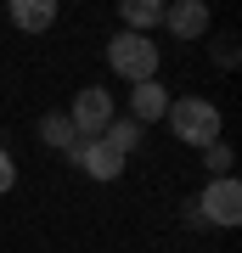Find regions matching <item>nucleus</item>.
<instances>
[{
	"instance_id": "obj_8",
	"label": "nucleus",
	"mask_w": 242,
	"mask_h": 253,
	"mask_svg": "<svg viewBox=\"0 0 242 253\" xmlns=\"http://www.w3.org/2000/svg\"><path fill=\"white\" fill-rule=\"evenodd\" d=\"M6 17L23 28V34H45V28L56 23V0H11Z\"/></svg>"
},
{
	"instance_id": "obj_13",
	"label": "nucleus",
	"mask_w": 242,
	"mask_h": 253,
	"mask_svg": "<svg viewBox=\"0 0 242 253\" xmlns=\"http://www.w3.org/2000/svg\"><path fill=\"white\" fill-rule=\"evenodd\" d=\"M11 186H17V163H11V152L0 146V197H6Z\"/></svg>"
},
{
	"instance_id": "obj_12",
	"label": "nucleus",
	"mask_w": 242,
	"mask_h": 253,
	"mask_svg": "<svg viewBox=\"0 0 242 253\" xmlns=\"http://www.w3.org/2000/svg\"><path fill=\"white\" fill-rule=\"evenodd\" d=\"M203 169H208V180H220V174H231V146H225V141L203 146Z\"/></svg>"
},
{
	"instance_id": "obj_11",
	"label": "nucleus",
	"mask_w": 242,
	"mask_h": 253,
	"mask_svg": "<svg viewBox=\"0 0 242 253\" xmlns=\"http://www.w3.org/2000/svg\"><path fill=\"white\" fill-rule=\"evenodd\" d=\"M40 141L68 152V146H73V124H68V113H45V118H40Z\"/></svg>"
},
{
	"instance_id": "obj_5",
	"label": "nucleus",
	"mask_w": 242,
	"mask_h": 253,
	"mask_svg": "<svg viewBox=\"0 0 242 253\" xmlns=\"http://www.w3.org/2000/svg\"><path fill=\"white\" fill-rule=\"evenodd\" d=\"M68 158L79 163L90 180H118V174H124V152H113V146L101 141V135H96V141H79V135H73Z\"/></svg>"
},
{
	"instance_id": "obj_3",
	"label": "nucleus",
	"mask_w": 242,
	"mask_h": 253,
	"mask_svg": "<svg viewBox=\"0 0 242 253\" xmlns=\"http://www.w3.org/2000/svg\"><path fill=\"white\" fill-rule=\"evenodd\" d=\"M192 203H197L203 225H214V231H237V225H242V180H237V174H220V180H208Z\"/></svg>"
},
{
	"instance_id": "obj_7",
	"label": "nucleus",
	"mask_w": 242,
	"mask_h": 253,
	"mask_svg": "<svg viewBox=\"0 0 242 253\" xmlns=\"http://www.w3.org/2000/svg\"><path fill=\"white\" fill-rule=\"evenodd\" d=\"M163 113H169V90H163L158 79H146V84H135V90H130V118H135L141 129L158 124Z\"/></svg>"
},
{
	"instance_id": "obj_4",
	"label": "nucleus",
	"mask_w": 242,
	"mask_h": 253,
	"mask_svg": "<svg viewBox=\"0 0 242 253\" xmlns=\"http://www.w3.org/2000/svg\"><path fill=\"white\" fill-rule=\"evenodd\" d=\"M113 118H118L113 90H101V84H85V90L73 96V107H68V124H73V135H79V141L107 135V124H113Z\"/></svg>"
},
{
	"instance_id": "obj_9",
	"label": "nucleus",
	"mask_w": 242,
	"mask_h": 253,
	"mask_svg": "<svg viewBox=\"0 0 242 253\" xmlns=\"http://www.w3.org/2000/svg\"><path fill=\"white\" fill-rule=\"evenodd\" d=\"M118 17H124L130 34H146V28L163 23V0H124V6H118Z\"/></svg>"
},
{
	"instance_id": "obj_1",
	"label": "nucleus",
	"mask_w": 242,
	"mask_h": 253,
	"mask_svg": "<svg viewBox=\"0 0 242 253\" xmlns=\"http://www.w3.org/2000/svg\"><path fill=\"white\" fill-rule=\"evenodd\" d=\"M163 118H169V135L186 141V146H197V152L214 146L220 129H225L220 124V107L208 96H169V113H163Z\"/></svg>"
},
{
	"instance_id": "obj_6",
	"label": "nucleus",
	"mask_w": 242,
	"mask_h": 253,
	"mask_svg": "<svg viewBox=\"0 0 242 253\" xmlns=\"http://www.w3.org/2000/svg\"><path fill=\"white\" fill-rule=\"evenodd\" d=\"M163 28L175 40H203L208 34V0H175V6H163Z\"/></svg>"
},
{
	"instance_id": "obj_2",
	"label": "nucleus",
	"mask_w": 242,
	"mask_h": 253,
	"mask_svg": "<svg viewBox=\"0 0 242 253\" xmlns=\"http://www.w3.org/2000/svg\"><path fill=\"white\" fill-rule=\"evenodd\" d=\"M158 45L146 34H130V28H118L113 34V45H107V62L118 79H130V84H146V79H158Z\"/></svg>"
},
{
	"instance_id": "obj_10",
	"label": "nucleus",
	"mask_w": 242,
	"mask_h": 253,
	"mask_svg": "<svg viewBox=\"0 0 242 253\" xmlns=\"http://www.w3.org/2000/svg\"><path fill=\"white\" fill-rule=\"evenodd\" d=\"M101 141H107L113 146V152H135V146H141V124H135V118H113V124H107V135H101Z\"/></svg>"
}]
</instances>
